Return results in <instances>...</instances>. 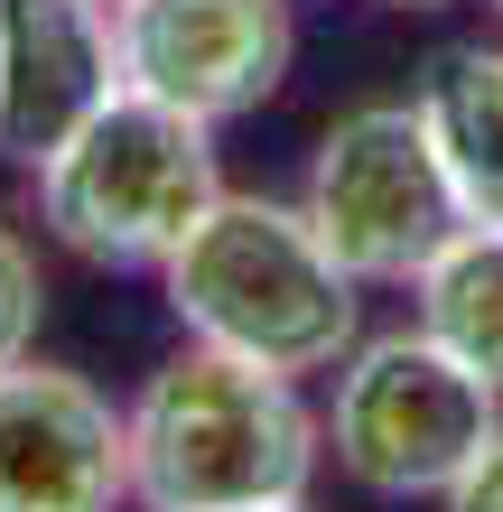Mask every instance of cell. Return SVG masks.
Listing matches in <instances>:
<instances>
[{
  "label": "cell",
  "instance_id": "6da1fadb",
  "mask_svg": "<svg viewBox=\"0 0 503 512\" xmlns=\"http://www.w3.org/2000/svg\"><path fill=\"white\" fill-rule=\"evenodd\" d=\"M168 308L196 345H224L271 373H336L364 345V280L317 243L299 205L271 196H215L205 224L168 261Z\"/></svg>",
  "mask_w": 503,
  "mask_h": 512
},
{
  "label": "cell",
  "instance_id": "7a4b0ae2",
  "mask_svg": "<svg viewBox=\"0 0 503 512\" xmlns=\"http://www.w3.org/2000/svg\"><path fill=\"white\" fill-rule=\"evenodd\" d=\"M317 438L327 429L308 419L289 373L187 336V354H168L131 401V503L150 512L308 503Z\"/></svg>",
  "mask_w": 503,
  "mask_h": 512
},
{
  "label": "cell",
  "instance_id": "3957f363",
  "mask_svg": "<svg viewBox=\"0 0 503 512\" xmlns=\"http://www.w3.org/2000/svg\"><path fill=\"white\" fill-rule=\"evenodd\" d=\"M215 196H224L215 122L168 112L150 94H131V84L38 168L47 233L94 270H159L205 224Z\"/></svg>",
  "mask_w": 503,
  "mask_h": 512
},
{
  "label": "cell",
  "instance_id": "277c9868",
  "mask_svg": "<svg viewBox=\"0 0 503 512\" xmlns=\"http://www.w3.org/2000/svg\"><path fill=\"white\" fill-rule=\"evenodd\" d=\"M299 215L317 224V243L364 289H410L466 224H476L466 196H457V168H448V140H438L429 103L345 112V122L317 140V159H308Z\"/></svg>",
  "mask_w": 503,
  "mask_h": 512
},
{
  "label": "cell",
  "instance_id": "5b68a950",
  "mask_svg": "<svg viewBox=\"0 0 503 512\" xmlns=\"http://www.w3.org/2000/svg\"><path fill=\"white\" fill-rule=\"evenodd\" d=\"M336 466L382 503H448V485L503 438V391L457 364L429 326L364 336L336 364Z\"/></svg>",
  "mask_w": 503,
  "mask_h": 512
},
{
  "label": "cell",
  "instance_id": "8992f818",
  "mask_svg": "<svg viewBox=\"0 0 503 512\" xmlns=\"http://www.w3.org/2000/svg\"><path fill=\"white\" fill-rule=\"evenodd\" d=\"M122 84L196 122L261 112L289 75V0H112Z\"/></svg>",
  "mask_w": 503,
  "mask_h": 512
},
{
  "label": "cell",
  "instance_id": "52a82bcc",
  "mask_svg": "<svg viewBox=\"0 0 503 512\" xmlns=\"http://www.w3.org/2000/svg\"><path fill=\"white\" fill-rule=\"evenodd\" d=\"M131 503V410L84 373H0V512H122Z\"/></svg>",
  "mask_w": 503,
  "mask_h": 512
},
{
  "label": "cell",
  "instance_id": "ba28073f",
  "mask_svg": "<svg viewBox=\"0 0 503 512\" xmlns=\"http://www.w3.org/2000/svg\"><path fill=\"white\" fill-rule=\"evenodd\" d=\"M122 94L112 0H0V159L47 168Z\"/></svg>",
  "mask_w": 503,
  "mask_h": 512
},
{
  "label": "cell",
  "instance_id": "9c48e42d",
  "mask_svg": "<svg viewBox=\"0 0 503 512\" xmlns=\"http://www.w3.org/2000/svg\"><path fill=\"white\" fill-rule=\"evenodd\" d=\"M429 122L448 140L457 196L476 224H503V47H457L429 75Z\"/></svg>",
  "mask_w": 503,
  "mask_h": 512
},
{
  "label": "cell",
  "instance_id": "30bf717a",
  "mask_svg": "<svg viewBox=\"0 0 503 512\" xmlns=\"http://www.w3.org/2000/svg\"><path fill=\"white\" fill-rule=\"evenodd\" d=\"M420 326L503 391V224H466L420 280Z\"/></svg>",
  "mask_w": 503,
  "mask_h": 512
},
{
  "label": "cell",
  "instance_id": "8fae6325",
  "mask_svg": "<svg viewBox=\"0 0 503 512\" xmlns=\"http://www.w3.org/2000/svg\"><path fill=\"white\" fill-rule=\"evenodd\" d=\"M38 317H47V280H38V252L0 224V373L38 345Z\"/></svg>",
  "mask_w": 503,
  "mask_h": 512
},
{
  "label": "cell",
  "instance_id": "7c38bea8",
  "mask_svg": "<svg viewBox=\"0 0 503 512\" xmlns=\"http://www.w3.org/2000/svg\"><path fill=\"white\" fill-rule=\"evenodd\" d=\"M448 512H503V438L457 475V485H448Z\"/></svg>",
  "mask_w": 503,
  "mask_h": 512
},
{
  "label": "cell",
  "instance_id": "4fadbf2b",
  "mask_svg": "<svg viewBox=\"0 0 503 512\" xmlns=\"http://www.w3.org/2000/svg\"><path fill=\"white\" fill-rule=\"evenodd\" d=\"M382 10H438V0H382Z\"/></svg>",
  "mask_w": 503,
  "mask_h": 512
},
{
  "label": "cell",
  "instance_id": "5bb4252c",
  "mask_svg": "<svg viewBox=\"0 0 503 512\" xmlns=\"http://www.w3.org/2000/svg\"><path fill=\"white\" fill-rule=\"evenodd\" d=\"M252 512H308V503H252Z\"/></svg>",
  "mask_w": 503,
  "mask_h": 512
},
{
  "label": "cell",
  "instance_id": "9a60e30c",
  "mask_svg": "<svg viewBox=\"0 0 503 512\" xmlns=\"http://www.w3.org/2000/svg\"><path fill=\"white\" fill-rule=\"evenodd\" d=\"M494 10H503V0H494Z\"/></svg>",
  "mask_w": 503,
  "mask_h": 512
}]
</instances>
